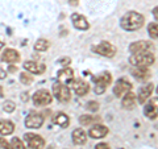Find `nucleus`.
Instances as JSON below:
<instances>
[{
    "instance_id": "obj_28",
    "label": "nucleus",
    "mask_w": 158,
    "mask_h": 149,
    "mask_svg": "<svg viewBox=\"0 0 158 149\" xmlns=\"http://www.w3.org/2000/svg\"><path fill=\"white\" fill-rule=\"evenodd\" d=\"M20 82L23 84H31L33 82V77L28 73H21L20 74Z\"/></svg>"
},
{
    "instance_id": "obj_24",
    "label": "nucleus",
    "mask_w": 158,
    "mask_h": 149,
    "mask_svg": "<svg viewBox=\"0 0 158 149\" xmlns=\"http://www.w3.org/2000/svg\"><path fill=\"white\" fill-rule=\"evenodd\" d=\"M49 46H50V44H49L48 40L45 38H38L36 44H34V50H37V52H46Z\"/></svg>"
},
{
    "instance_id": "obj_22",
    "label": "nucleus",
    "mask_w": 158,
    "mask_h": 149,
    "mask_svg": "<svg viewBox=\"0 0 158 149\" xmlns=\"http://www.w3.org/2000/svg\"><path fill=\"white\" fill-rule=\"evenodd\" d=\"M132 75L137 81H146L148 78H150V70L148 67H136L132 71Z\"/></svg>"
},
{
    "instance_id": "obj_13",
    "label": "nucleus",
    "mask_w": 158,
    "mask_h": 149,
    "mask_svg": "<svg viewBox=\"0 0 158 149\" xmlns=\"http://www.w3.org/2000/svg\"><path fill=\"white\" fill-rule=\"evenodd\" d=\"M144 113L146 117L154 119L158 115V98H152L149 102L145 104L144 107Z\"/></svg>"
},
{
    "instance_id": "obj_6",
    "label": "nucleus",
    "mask_w": 158,
    "mask_h": 149,
    "mask_svg": "<svg viewBox=\"0 0 158 149\" xmlns=\"http://www.w3.org/2000/svg\"><path fill=\"white\" fill-rule=\"evenodd\" d=\"M92 52L99 54V56H103V57H107V58H112L116 54V46L112 45V44L108 42V41H103L100 44H98V45L92 46Z\"/></svg>"
},
{
    "instance_id": "obj_33",
    "label": "nucleus",
    "mask_w": 158,
    "mask_h": 149,
    "mask_svg": "<svg viewBox=\"0 0 158 149\" xmlns=\"http://www.w3.org/2000/svg\"><path fill=\"white\" fill-rule=\"evenodd\" d=\"M95 149H110V145H108L107 143H100L95 147Z\"/></svg>"
},
{
    "instance_id": "obj_16",
    "label": "nucleus",
    "mask_w": 158,
    "mask_h": 149,
    "mask_svg": "<svg viewBox=\"0 0 158 149\" xmlns=\"http://www.w3.org/2000/svg\"><path fill=\"white\" fill-rule=\"evenodd\" d=\"M57 78H58V82H61L63 84H70V82L74 79V71L73 69L70 67H65L62 70H59L57 74Z\"/></svg>"
},
{
    "instance_id": "obj_35",
    "label": "nucleus",
    "mask_w": 158,
    "mask_h": 149,
    "mask_svg": "<svg viewBox=\"0 0 158 149\" xmlns=\"http://www.w3.org/2000/svg\"><path fill=\"white\" fill-rule=\"evenodd\" d=\"M153 16H154V19L157 20V21H158V6L156 7V8H153Z\"/></svg>"
},
{
    "instance_id": "obj_5",
    "label": "nucleus",
    "mask_w": 158,
    "mask_h": 149,
    "mask_svg": "<svg viewBox=\"0 0 158 149\" xmlns=\"http://www.w3.org/2000/svg\"><path fill=\"white\" fill-rule=\"evenodd\" d=\"M33 104L37 107H45L48 104H50L53 100V95L45 88H41V90H37L33 94Z\"/></svg>"
},
{
    "instance_id": "obj_29",
    "label": "nucleus",
    "mask_w": 158,
    "mask_h": 149,
    "mask_svg": "<svg viewBox=\"0 0 158 149\" xmlns=\"http://www.w3.org/2000/svg\"><path fill=\"white\" fill-rule=\"evenodd\" d=\"M11 147L12 149H27L25 145L23 144V141L20 140L19 137H13L12 138V141H11Z\"/></svg>"
},
{
    "instance_id": "obj_32",
    "label": "nucleus",
    "mask_w": 158,
    "mask_h": 149,
    "mask_svg": "<svg viewBox=\"0 0 158 149\" xmlns=\"http://www.w3.org/2000/svg\"><path fill=\"white\" fill-rule=\"evenodd\" d=\"M70 62H71V58H69V57H63L58 59V63H61L62 66H66V67L70 65Z\"/></svg>"
},
{
    "instance_id": "obj_2",
    "label": "nucleus",
    "mask_w": 158,
    "mask_h": 149,
    "mask_svg": "<svg viewBox=\"0 0 158 149\" xmlns=\"http://www.w3.org/2000/svg\"><path fill=\"white\" fill-rule=\"evenodd\" d=\"M154 61H156V57L150 52H142V53L133 54L129 58V63L136 67H148L153 65Z\"/></svg>"
},
{
    "instance_id": "obj_38",
    "label": "nucleus",
    "mask_w": 158,
    "mask_h": 149,
    "mask_svg": "<svg viewBox=\"0 0 158 149\" xmlns=\"http://www.w3.org/2000/svg\"><path fill=\"white\" fill-rule=\"evenodd\" d=\"M70 2L71 6H78V3H79V0H69Z\"/></svg>"
},
{
    "instance_id": "obj_40",
    "label": "nucleus",
    "mask_w": 158,
    "mask_h": 149,
    "mask_svg": "<svg viewBox=\"0 0 158 149\" xmlns=\"http://www.w3.org/2000/svg\"><path fill=\"white\" fill-rule=\"evenodd\" d=\"M3 46H4V44L2 42V40H0V50H2V49H3Z\"/></svg>"
},
{
    "instance_id": "obj_7",
    "label": "nucleus",
    "mask_w": 158,
    "mask_h": 149,
    "mask_svg": "<svg viewBox=\"0 0 158 149\" xmlns=\"http://www.w3.org/2000/svg\"><path fill=\"white\" fill-rule=\"evenodd\" d=\"M132 91V84L129 81H127L125 78L117 79L115 86H113V94H115L116 98H123L127 92Z\"/></svg>"
},
{
    "instance_id": "obj_37",
    "label": "nucleus",
    "mask_w": 158,
    "mask_h": 149,
    "mask_svg": "<svg viewBox=\"0 0 158 149\" xmlns=\"http://www.w3.org/2000/svg\"><path fill=\"white\" fill-rule=\"evenodd\" d=\"M28 99H29V98H28V94H27V92H23V94H21V100H23V102H28Z\"/></svg>"
},
{
    "instance_id": "obj_17",
    "label": "nucleus",
    "mask_w": 158,
    "mask_h": 149,
    "mask_svg": "<svg viewBox=\"0 0 158 149\" xmlns=\"http://www.w3.org/2000/svg\"><path fill=\"white\" fill-rule=\"evenodd\" d=\"M23 66L28 73H32V74H42L46 69V66L44 63H38L34 61H27Z\"/></svg>"
},
{
    "instance_id": "obj_15",
    "label": "nucleus",
    "mask_w": 158,
    "mask_h": 149,
    "mask_svg": "<svg viewBox=\"0 0 158 149\" xmlns=\"http://www.w3.org/2000/svg\"><path fill=\"white\" fill-rule=\"evenodd\" d=\"M88 135L92 138H103L108 135V128L106 126H103V124H95L94 127L90 128Z\"/></svg>"
},
{
    "instance_id": "obj_41",
    "label": "nucleus",
    "mask_w": 158,
    "mask_h": 149,
    "mask_svg": "<svg viewBox=\"0 0 158 149\" xmlns=\"http://www.w3.org/2000/svg\"><path fill=\"white\" fill-rule=\"evenodd\" d=\"M157 92H158V87H157Z\"/></svg>"
},
{
    "instance_id": "obj_34",
    "label": "nucleus",
    "mask_w": 158,
    "mask_h": 149,
    "mask_svg": "<svg viewBox=\"0 0 158 149\" xmlns=\"http://www.w3.org/2000/svg\"><path fill=\"white\" fill-rule=\"evenodd\" d=\"M6 77H7V71L0 67V79H6Z\"/></svg>"
},
{
    "instance_id": "obj_21",
    "label": "nucleus",
    "mask_w": 158,
    "mask_h": 149,
    "mask_svg": "<svg viewBox=\"0 0 158 149\" xmlns=\"http://www.w3.org/2000/svg\"><path fill=\"white\" fill-rule=\"evenodd\" d=\"M53 123L62 128H66V127H69V124H70V119H69V116L65 112H57L56 115L53 116Z\"/></svg>"
},
{
    "instance_id": "obj_1",
    "label": "nucleus",
    "mask_w": 158,
    "mask_h": 149,
    "mask_svg": "<svg viewBox=\"0 0 158 149\" xmlns=\"http://www.w3.org/2000/svg\"><path fill=\"white\" fill-rule=\"evenodd\" d=\"M145 24V19L141 13L135 12V11H129L127 12L124 16L121 17L120 25L121 28L127 32H133V31H138L140 28L144 27Z\"/></svg>"
},
{
    "instance_id": "obj_36",
    "label": "nucleus",
    "mask_w": 158,
    "mask_h": 149,
    "mask_svg": "<svg viewBox=\"0 0 158 149\" xmlns=\"http://www.w3.org/2000/svg\"><path fill=\"white\" fill-rule=\"evenodd\" d=\"M16 70H17V66H15L13 63H11V66L8 67V71H9V73H15Z\"/></svg>"
},
{
    "instance_id": "obj_14",
    "label": "nucleus",
    "mask_w": 158,
    "mask_h": 149,
    "mask_svg": "<svg viewBox=\"0 0 158 149\" xmlns=\"http://www.w3.org/2000/svg\"><path fill=\"white\" fill-rule=\"evenodd\" d=\"M153 90H154V87H153V83H146L144 84L140 90H138V94H137V99L138 102H140L141 104H144L148 99L150 98Z\"/></svg>"
},
{
    "instance_id": "obj_19",
    "label": "nucleus",
    "mask_w": 158,
    "mask_h": 149,
    "mask_svg": "<svg viewBox=\"0 0 158 149\" xmlns=\"http://www.w3.org/2000/svg\"><path fill=\"white\" fill-rule=\"evenodd\" d=\"M71 137H73V143L75 144V145H83V144L87 141V135L82 128L74 130L71 133Z\"/></svg>"
},
{
    "instance_id": "obj_25",
    "label": "nucleus",
    "mask_w": 158,
    "mask_h": 149,
    "mask_svg": "<svg viewBox=\"0 0 158 149\" xmlns=\"http://www.w3.org/2000/svg\"><path fill=\"white\" fill-rule=\"evenodd\" d=\"M148 33L153 40H158V23H152L148 25Z\"/></svg>"
},
{
    "instance_id": "obj_30",
    "label": "nucleus",
    "mask_w": 158,
    "mask_h": 149,
    "mask_svg": "<svg viewBox=\"0 0 158 149\" xmlns=\"http://www.w3.org/2000/svg\"><path fill=\"white\" fill-rule=\"evenodd\" d=\"M86 108H87L88 111L96 112V111L99 110V103H98V102H95V100H91V102H88V103H87Z\"/></svg>"
},
{
    "instance_id": "obj_23",
    "label": "nucleus",
    "mask_w": 158,
    "mask_h": 149,
    "mask_svg": "<svg viewBox=\"0 0 158 149\" xmlns=\"http://www.w3.org/2000/svg\"><path fill=\"white\" fill-rule=\"evenodd\" d=\"M15 131V124L9 120H0V135L8 136L13 133Z\"/></svg>"
},
{
    "instance_id": "obj_26",
    "label": "nucleus",
    "mask_w": 158,
    "mask_h": 149,
    "mask_svg": "<svg viewBox=\"0 0 158 149\" xmlns=\"http://www.w3.org/2000/svg\"><path fill=\"white\" fill-rule=\"evenodd\" d=\"M98 117L96 116H91V115H82L79 117V123H81V126H90L91 123L96 121Z\"/></svg>"
},
{
    "instance_id": "obj_20",
    "label": "nucleus",
    "mask_w": 158,
    "mask_h": 149,
    "mask_svg": "<svg viewBox=\"0 0 158 149\" xmlns=\"http://www.w3.org/2000/svg\"><path fill=\"white\" fill-rule=\"evenodd\" d=\"M136 100H137V95L136 94H133L132 91L129 92H127L124 96H123V107L125 108V110H132L133 107H135V104H136Z\"/></svg>"
},
{
    "instance_id": "obj_31",
    "label": "nucleus",
    "mask_w": 158,
    "mask_h": 149,
    "mask_svg": "<svg viewBox=\"0 0 158 149\" xmlns=\"http://www.w3.org/2000/svg\"><path fill=\"white\" fill-rule=\"evenodd\" d=\"M0 148H3V149H12L11 144L6 140V137H0Z\"/></svg>"
},
{
    "instance_id": "obj_8",
    "label": "nucleus",
    "mask_w": 158,
    "mask_h": 149,
    "mask_svg": "<svg viewBox=\"0 0 158 149\" xmlns=\"http://www.w3.org/2000/svg\"><path fill=\"white\" fill-rule=\"evenodd\" d=\"M24 140L27 141L28 147L31 149H44L45 148V140L40 136V135H36V133H25L24 135Z\"/></svg>"
},
{
    "instance_id": "obj_27",
    "label": "nucleus",
    "mask_w": 158,
    "mask_h": 149,
    "mask_svg": "<svg viewBox=\"0 0 158 149\" xmlns=\"http://www.w3.org/2000/svg\"><path fill=\"white\" fill-rule=\"evenodd\" d=\"M3 110L8 113H12L15 110H16V104H15L12 100H6L3 104Z\"/></svg>"
},
{
    "instance_id": "obj_11",
    "label": "nucleus",
    "mask_w": 158,
    "mask_h": 149,
    "mask_svg": "<svg viewBox=\"0 0 158 149\" xmlns=\"http://www.w3.org/2000/svg\"><path fill=\"white\" fill-rule=\"evenodd\" d=\"M73 90L75 91L77 95L79 96H85L86 94L90 91V86H88V83L82 81V79H73V81L70 82Z\"/></svg>"
},
{
    "instance_id": "obj_12",
    "label": "nucleus",
    "mask_w": 158,
    "mask_h": 149,
    "mask_svg": "<svg viewBox=\"0 0 158 149\" xmlns=\"http://www.w3.org/2000/svg\"><path fill=\"white\" fill-rule=\"evenodd\" d=\"M71 23L75 29H79V31H87L90 29V24H88L87 19L83 16V15L79 13H73L71 15Z\"/></svg>"
},
{
    "instance_id": "obj_10",
    "label": "nucleus",
    "mask_w": 158,
    "mask_h": 149,
    "mask_svg": "<svg viewBox=\"0 0 158 149\" xmlns=\"http://www.w3.org/2000/svg\"><path fill=\"white\" fill-rule=\"evenodd\" d=\"M44 124V117L40 113H31L25 119V127L31 128V130H38Z\"/></svg>"
},
{
    "instance_id": "obj_3",
    "label": "nucleus",
    "mask_w": 158,
    "mask_h": 149,
    "mask_svg": "<svg viewBox=\"0 0 158 149\" xmlns=\"http://www.w3.org/2000/svg\"><path fill=\"white\" fill-rule=\"evenodd\" d=\"M92 81L95 83V92L98 95H100V94L106 91L108 84H111L112 75H111V73H108V71H103L100 74H98V75L92 77Z\"/></svg>"
},
{
    "instance_id": "obj_18",
    "label": "nucleus",
    "mask_w": 158,
    "mask_h": 149,
    "mask_svg": "<svg viewBox=\"0 0 158 149\" xmlns=\"http://www.w3.org/2000/svg\"><path fill=\"white\" fill-rule=\"evenodd\" d=\"M2 61L7 63H16L20 61V53L15 49H6L2 54Z\"/></svg>"
},
{
    "instance_id": "obj_9",
    "label": "nucleus",
    "mask_w": 158,
    "mask_h": 149,
    "mask_svg": "<svg viewBox=\"0 0 158 149\" xmlns=\"http://www.w3.org/2000/svg\"><path fill=\"white\" fill-rule=\"evenodd\" d=\"M152 49H154V46L149 41H136L129 45V52L133 54L142 53V52H150Z\"/></svg>"
},
{
    "instance_id": "obj_4",
    "label": "nucleus",
    "mask_w": 158,
    "mask_h": 149,
    "mask_svg": "<svg viewBox=\"0 0 158 149\" xmlns=\"http://www.w3.org/2000/svg\"><path fill=\"white\" fill-rule=\"evenodd\" d=\"M53 94L59 102L67 103L71 99V91L67 84H63L61 82H56L53 84Z\"/></svg>"
},
{
    "instance_id": "obj_39",
    "label": "nucleus",
    "mask_w": 158,
    "mask_h": 149,
    "mask_svg": "<svg viewBox=\"0 0 158 149\" xmlns=\"http://www.w3.org/2000/svg\"><path fill=\"white\" fill-rule=\"evenodd\" d=\"M3 95H4V94H3V87L0 86V96H3Z\"/></svg>"
}]
</instances>
